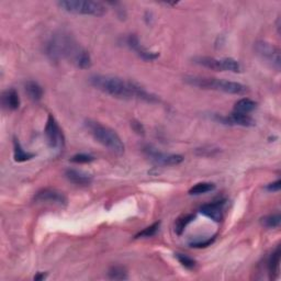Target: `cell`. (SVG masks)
Segmentation results:
<instances>
[{"mask_svg": "<svg viewBox=\"0 0 281 281\" xmlns=\"http://www.w3.org/2000/svg\"><path fill=\"white\" fill-rule=\"evenodd\" d=\"M91 85L99 89L107 95H110L119 99H138L149 104L158 101L157 96L145 90L139 84L115 76H105V75H93L89 78Z\"/></svg>", "mask_w": 281, "mask_h": 281, "instance_id": "6da1fadb", "label": "cell"}, {"mask_svg": "<svg viewBox=\"0 0 281 281\" xmlns=\"http://www.w3.org/2000/svg\"><path fill=\"white\" fill-rule=\"evenodd\" d=\"M83 50L72 36L65 33L53 35L45 45L46 55L54 62H58L62 58H68L75 64Z\"/></svg>", "mask_w": 281, "mask_h": 281, "instance_id": "7a4b0ae2", "label": "cell"}, {"mask_svg": "<svg viewBox=\"0 0 281 281\" xmlns=\"http://www.w3.org/2000/svg\"><path fill=\"white\" fill-rule=\"evenodd\" d=\"M85 126L88 130V132L91 134V137L98 143H100L102 146L107 147L109 151L116 154V155H122L124 153L125 146L123 140H121V138L113 130L92 120H87L85 122Z\"/></svg>", "mask_w": 281, "mask_h": 281, "instance_id": "3957f363", "label": "cell"}, {"mask_svg": "<svg viewBox=\"0 0 281 281\" xmlns=\"http://www.w3.org/2000/svg\"><path fill=\"white\" fill-rule=\"evenodd\" d=\"M184 81L190 86L201 89H212V90L231 93V95H244L248 91L247 87L243 84L225 81V79L202 76H186Z\"/></svg>", "mask_w": 281, "mask_h": 281, "instance_id": "277c9868", "label": "cell"}, {"mask_svg": "<svg viewBox=\"0 0 281 281\" xmlns=\"http://www.w3.org/2000/svg\"><path fill=\"white\" fill-rule=\"evenodd\" d=\"M57 4L62 10L75 15L101 17L107 12V7L104 3L92 0H62Z\"/></svg>", "mask_w": 281, "mask_h": 281, "instance_id": "5b68a950", "label": "cell"}, {"mask_svg": "<svg viewBox=\"0 0 281 281\" xmlns=\"http://www.w3.org/2000/svg\"><path fill=\"white\" fill-rule=\"evenodd\" d=\"M194 62L200 65V66L217 70V72H225V70H227V72L240 73L242 70L241 64L236 59L231 57L219 59L215 57H210V56H198V57L194 58Z\"/></svg>", "mask_w": 281, "mask_h": 281, "instance_id": "8992f818", "label": "cell"}, {"mask_svg": "<svg viewBox=\"0 0 281 281\" xmlns=\"http://www.w3.org/2000/svg\"><path fill=\"white\" fill-rule=\"evenodd\" d=\"M255 50L261 58L269 63L271 66L277 70L280 69L281 59H280V49L278 46L269 43L266 41H258L255 43Z\"/></svg>", "mask_w": 281, "mask_h": 281, "instance_id": "52a82bcc", "label": "cell"}, {"mask_svg": "<svg viewBox=\"0 0 281 281\" xmlns=\"http://www.w3.org/2000/svg\"><path fill=\"white\" fill-rule=\"evenodd\" d=\"M44 134L49 146L53 149H60L64 146V135L60 130L57 121L55 120L53 114H49L46 121Z\"/></svg>", "mask_w": 281, "mask_h": 281, "instance_id": "ba28073f", "label": "cell"}, {"mask_svg": "<svg viewBox=\"0 0 281 281\" xmlns=\"http://www.w3.org/2000/svg\"><path fill=\"white\" fill-rule=\"evenodd\" d=\"M143 152L146 154V156L151 158L157 165L162 166H174L178 164L182 163L184 157L181 155H177V154H165L159 152L157 148L153 147L152 145H145L143 147Z\"/></svg>", "mask_w": 281, "mask_h": 281, "instance_id": "9c48e42d", "label": "cell"}, {"mask_svg": "<svg viewBox=\"0 0 281 281\" xmlns=\"http://www.w3.org/2000/svg\"><path fill=\"white\" fill-rule=\"evenodd\" d=\"M213 119L218 122L226 125H240L246 126V128H252L255 126V120L252 118L250 114L241 113V112L233 111L229 115H221V114H213Z\"/></svg>", "mask_w": 281, "mask_h": 281, "instance_id": "30bf717a", "label": "cell"}, {"mask_svg": "<svg viewBox=\"0 0 281 281\" xmlns=\"http://www.w3.org/2000/svg\"><path fill=\"white\" fill-rule=\"evenodd\" d=\"M35 202H49L58 205H66L67 198L63 193L55 189H43L37 193L34 197Z\"/></svg>", "mask_w": 281, "mask_h": 281, "instance_id": "8fae6325", "label": "cell"}, {"mask_svg": "<svg viewBox=\"0 0 281 281\" xmlns=\"http://www.w3.org/2000/svg\"><path fill=\"white\" fill-rule=\"evenodd\" d=\"M125 44L128 45L131 50L135 51L140 57L144 60H149V62H151V60H155L156 58L159 57V53L151 52V51L143 48V46L140 43V40L138 39V36L134 34H130L126 36Z\"/></svg>", "mask_w": 281, "mask_h": 281, "instance_id": "7c38bea8", "label": "cell"}, {"mask_svg": "<svg viewBox=\"0 0 281 281\" xmlns=\"http://www.w3.org/2000/svg\"><path fill=\"white\" fill-rule=\"evenodd\" d=\"M225 203V201L221 200L218 202L207 203L203 204L200 208V212L202 213L205 217L213 220L214 222H221L223 220V205Z\"/></svg>", "mask_w": 281, "mask_h": 281, "instance_id": "4fadbf2b", "label": "cell"}, {"mask_svg": "<svg viewBox=\"0 0 281 281\" xmlns=\"http://www.w3.org/2000/svg\"><path fill=\"white\" fill-rule=\"evenodd\" d=\"M65 177H66L70 182H73V184L77 186H88L90 185L92 181L91 175H89L83 170L73 169V168H69V169L65 171Z\"/></svg>", "mask_w": 281, "mask_h": 281, "instance_id": "5bb4252c", "label": "cell"}, {"mask_svg": "<svg viewBox=\"0 0 281 281\" xmlns=\"http://www.w3.org/2000/svg\"><path fill=\"white\" fill-rule=\"evenodd\" d=\"M2 105L7 108L8 110H17L20 107V98H19L16 89H7L2 93Z\"/></svg>", "mask_w": 281, "mask_h": 281, "instance_id": "9a60e30c", "label": "cell"}, {"mask_svg": "<svg viewBox=\"0 0 281 281\" xmlns=\"http://www.w3.org/2000/svg\"><path fill=\"white\" fill-rule=\"evenodd\" d=\"M280 257H281V250L280 246L276 247V250L271 253V255L268 259V271L270 279H276L279 275L280 268Z\"/></svg>", "mask_w": 281, "mask_h": 281, "instance_id": "2e32d148", "label": "cell"}, {"mask_svg": "<svg viewBox=\"0 0 281 281\" xmlns=\"http://www.w3.org/2000/svg\"><path fill=\"white\" fill-rule=\"evenodd\" d=\"M25 90L32 101L37 102L43 97V89L36 82L29 81L25 84Z\"/></svg>", "mask_w": 281, "mask_h": 281, "instance_id": "e0dca14e", "label": "cell"}, {"mask_svg": "<svg viewBox=\"0 0 281 281\" xmlns=\"http://www.w3.org/2000/svg\"><path fill=\"white\" fill-rule=\"evenodd\" d=\"M13 148H15V161L17 163H23V162H27V161H30V159L33 158L35 156V154L33 153H29V152H26L25 149L22 148L20 142L17 139L13 140Z\"/></svg>", "mask_w": 281, "mask_h": 281, "instance_id": "ac0fdd59", "label": "cell"}, {"mask_svg": "<svg viewBox=\"0 0 281 281\" xmlns=\"http://www.w3.org/2000/svg\"><path fill=\"white\" fill-rule=\"evenodd\" d=\"M256 108H257V102L252 99H248V98H243V99L238 100L235 106H234V111L248 114L250 112L254 111Z\"/></svg>", "mask_w": 281, "mask_h": 281, "instance_id": "d6986e66", "label": "cell"}, {"mask_svg": "<svg viewBox=\"0 0 281 281\" xmlns=\"http://www.w3.org/2000/svg\"><path fill=\"white\" fill-rule=\"evenodd\" d=\"M195 219H196V214L194 213L184 214V215H181L180 218H178L175 222V232L177 235H181L186 229V227L188 226Z\"/></svg>", "mask_w": 281, "mask_h": 281, "instance_id": "ffe728a7", "label": "cell"}, {"mask_svg": "<svg viewBox=\"0 0 281 281\" xmlns=\"http://www.w3.org/2000/svg\"><path fill=\"white\" fill-rule=\"evenodd\" d=\"M108 277L111 280H126L129 278L128 270L122 266H112L108 270Z\"/></svg>", "mask_w": 281, "mask_h": 281, "instance_id": "44dd1931", "label": "cell"}, {"mask_svg": "<svg viewBox=\"0 0 281 281\" xmlns=\"http://www.w3.org/2000/svg\"><path fill=\"white\" fill-rule=\"evenodd\" d=\"M260 223H261V225L267 228H277L280 226L281 217L279 213L266 215V217L260 219Z\"/></svg>", "mask_w": 281, "mask_h": 281, "instance_id": "7402d4cb", "label": "cell"}, {"mask_svg": "<svg viewBox=\"0 0 281 281\" xmlns=\"http://www.w3.org/2000/svg\"><path fill=\"white\" fill-rule=\"evenodd\" d=\"M215 189V185L211 184V182H199V184L195 185L193 188L189 190V195L191 196H200L203 194L210 193Z\"/></svg>", "mask_w": 281, "mask_h": 281, "instance_id": "603a6c76", "label": "cell"}, {"mask_svg": "<svg viewBox=\"0 0 281 281\" xmlns=\"http://www.w3.org/2000/svg\"><path fill=\"white\" fill-rule=\"evenodd\" d=\"M75 65L82 69H88L91 66V57L86 50L82 51V53L79 54L76 62H75Z\"/></svg>", "mask_w": 281, "mask_h": 281, "instance_id": "cb8c5ba5", "label": "cell"}, {"mask_svg": "<svg viewBox=\"0 0 281 281\" xmlns=\"http://www.w3.org/2000/svg\"><path fill=\"white\" fill-rule=\"evenodd\" d=\"M159 226H161V222H155L154 224H152L151 226H147L146 228H144L143 231L139 232L137 235H135V238L152 237V236H154L157 233Z\"/></svg>", "mask_w": 281, "mask_h": 281, "instance_id": "d4e9b609", "label": "cell"}, {"mask_svg": "<svg viewBox=\"0 0 281 281\" xmlns=\"http://www.w3.org/2000/svg\"><path fill=\"white\" fill-rule=\"evenodd\" d=\"M175 257L177 258V260L187 269H194L196 267V260L191 258L188 255L177 253V254H175Z\"/></svg>", "mask_w": 281, "mask_h": 281, "instance_id": "484cf974", "label": "cell"}, {"mask_svg": "<svg viewBox=\"0 0 281 281\" xmlns=\"http://www.w3.org/2000/svg\"><path fill=\"white\" fill-rule=\"evenodd\" d=\"M93 161H95V157L88 155V154H76L70 158V162L76 164H89Z\"/></svg>", "mask_w": 281, "mask_h": 281, "instance_id": "4316f807", "label": "cell"}, {"mask_svg": "<svg viewBox=\"0 0 281 281\" xmlns=\"http://www.w3.org/2000/svg\"><path fill=\"white\" fill-rule=\"evenodd\" d=\"M214 241H215V235L210 238H205V240H198V241L190 242L189 245L194 248H205L210 245H212Z\"/></svg>", "mask_w": 281, "mask_h": 281, "instance_id": "83f0119b", "label": "cell"}, {"mask_svg": "<svg viewBox=\"0 0 281 281\" xmlns=\"http://www.w3.org/2000/svg\"><path fill=\"white\" fill-rule=\"evenodd\" d=\"M217 153H219V148H213L212 146L197 149V154L200 156H213Z\"/></svg>", "mask_w": 281, "mask_h": 281, "instance_id": "f1b7e54d", "label": "cell"}, {"mask_svg": "<svg viewBox=\"0 0 281 281\" xmlns=\"http://www.w3.org/2000/svg\"><path fill=\"white\" fill-rule=\"evenodd\" d=\"M131 126H132V129L134 132H137L138 134L140 135H144L145 133V129H144V126L142 123H140L139 121H135L133 120L132 122H131Z\"/></svg>", "mask_w": 281, "mask_h": 281, "instance_id": "f546056e", "label": "cell"}, {"mask_svg": "<svg viewBox=\"0 0 281 281\" xmlns=\"http://www.w3.org/2000/svg\"><path fill=\"white\" fill-rule=\"evenodd\" d=\"M280 185H281V181L278 179L277 181L271 182V184L267 185L266 186V190L270 191V193H278V191L280 190Z\"/></svg>", "mask_w": 281, "mask_h": 281, "instance_id": "4dcf8cb0", "label": "cell"}, {"mask_svg": "<svg viewBox=\"0 0 281 281\" xmlns=\"http://www.w3.org/2000/svg\"><path fill=\"white\" fill-rule=\"evenodd\" d=\"M46 278V274H43V273H37L35 276H34V280L35 281H40V280H43Z\"/></svg>", "mask_w": 281, "mask_h": 281, "instance_id": "1f68e13d", "label": "cell"}]
</instances>
